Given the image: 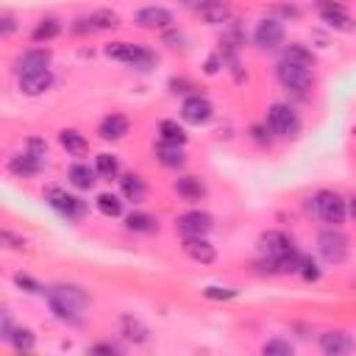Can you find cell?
Segmentation results:
<instances>
[{
    "instance_id": "b9f144b4",
    "label": "cell",
    "mask_w": 356,
    "mask_h": 356,
    "mask_svg": "<svg viewBox=\"0 0 356 356\" xmlns=\"http://www.w3.org/2000/svg\"><path fill=\"white\" fill-rule=\"evenodd\" d=\"M170 89H172L175 95H178V92H181V95H195V92H192V89H195V83H192V81H186V78H172V81H170Z\"/></svg>"
},
{
    "instance_id": "ffe728a7",
    "label": "cell",
    "mask_w": 356,
    "mask_h": 356,
    "mask_svg": "<svg viewBox=\"0 0 356 356\" xmlns=\"http://www.w3.org/2000/svg\"><path fill=\"white\" fill-rule=\"evenodd\" d=\"M128 128H131L128 117H122V114H108V117L100 120V125H97V136L106 139V142H117V139H122V136L128 134Z\"/></svg>"
},
{
    "instance_id": "6da1fadb",
    "label": "cell",
    "mask_w": 356,
    "mask_h": 356,
    "mask_svg": "<svg viewBox=\"0 0 356 356\" xmlns=\"http://www.w3.org/2000/svg\"><path fill=\"white\" fill-rule=\"evenodd\" d=\"M47 303L58 320L78 325L83 323V309L89 306V295L75 284H56L47 289Z\"/></svg>"
},
{
    "instance_id": "8992f818",
    "label": "cell",
    "mask_w": 356,
    "mask_h": 356,
    "mask_svg": "<svg viewBox=\"0 0 356 356\" xmlns=\"http://www.w3.org/2000/svg\"><path fill=\"white\" fill-rule=\"evenodd\" d=\"M267 128L275 134V136H284V139H292V136H298L300 134V128H303V122H300V114L289 106V103H270V108H267Z\"/></svg>"
},
{
    "instance_id": "e0dca14e",
    "label": "cell",
    "mask_w": 356,
    "mask_h": 356,
    "mask_svg": "<svg viewBox=\"0 0 356 356\" xmlns=\"http://www.w3.org/2000/svg\"><path fill=\"white\" fill-rule=\"evenodd\" d=\"M353 348H356V342L345 331H325V334H320V350L325 356H342V353H350Z\"/></svg>"
},
{
    "instance_id": "603a6c76",
    "label": "cell",
    "mask_w": 356,
    "mask_h": 356,
    "mask_svg": "<svg viewBox=\"0 0 356 356\" xmlns=\"http://www.w3.org/2000/svg\"><path fill=\"white\" fill-rule=\"evenodd\" d=\"M195 11H197L200 19L209 22V25H222V22L231 19V8H228V3H222V0H203V3H197Z\"/></svg>"
},
{
    "instance_id": "ba28073f",
    "label": "cell",
    "mask_w": 356,
    "mask_h": 356,
    "mask_svg": "<svg viewBox=\"0 0 356 356\" xmlns=\"http://www.w3.org/2000/svg\"><path fill=\"white\" fill-rule=\"evenodd\" d=\"M292 250H295V245H292L289 234H284V231H264L259 236V253H261V259L267 264V273H275L273 264L278 259H284L286 253H292Z\"/></svg>"
},
{
    "instance_id": "f546056e",
    "label": "cell",
    "mask_w": 356,
    "mask_h": 356,
    "mask_svg": "<svg viewBox=\"0 0 356 356\" xmlns=\"http://www.w3.org/2000/svg\"><path fill=\"white\" fill-rule=\"evenodd\" d=\"M58 33H61V22H58V19H53V17H47V19H42V22H39V25L31 31V39L42 44V42L56 39Z\"/></svg>"
},
{
    "instance_id": "5bb4252c",
    "label": "cell",
    "mask_w": 356,
    "mask_h": 356,
    "mask_svg": "<svg viewBox=\"0 0 356 356\" xmlns=\"http://www.w3.org/2000/svg\"><path fill=\"white\" fill-rule=\"evenodd\" d=\"M50 58H53V53H50L47 47H28L25 53L17 56L14 70H17V75L36 72V70H47V67H50Z\"/></svg>"
},
{
    "instance_id": "ee69618b",
    "label": "cell",
    "mask_w": 356,
    "mask_h": 356,
    "mask_svg": "<svg viewBox=\"0 0 356 356\" xmlns=\"http://www.w3.org/2000/svg\"><path fill=\"white\" fill-rule=\"evenodd\" d=\"M0 239H3V242H8V248H14V250H22V248H25V239L14 236L11 231H3V234H0Z\"/></svg>"
},
{
    "instance_id": "f6af8a7d",
    "label": "cell",
    "mask_w": 356,
    "mask_h": 356,
    "mask_svg": "<svg viewBox=\"0 0 356 356\" xmlns=\"http://www.w3.org/2000/svg\"><path fill=\"white\" fill-rule=\"evenodd\" d=\"M14 28H17V25H14V19H11V17H3V19H0V33H3V36H11V33H14Z\"/></svg>"
},
{
    "instance_id": "60d3db41",
    "label": "cell",
    "mask_w": 356,
    "mask_h": 356,
    "mask_svg": "<svg viewBox=\"0 0 356 356\" xmlns=\"http://www.w3.org/2000/svg\"><path fill=\"white\" fill-rule=\"evenodd\" d=\"M25 150H31L33 156L44 159V156H47V142H44V139H39V136H31V139L25 142Z\"/></svg>"
},
{
    "instance_id": "9c48e42d",
    "label": "cell",
    "mask_w": 356,
    "mask_h": 356,
    "mask_svg": "<svg viewBox=\"0 0 356 356\" xmlns=\"http://www.w3.org/2000/svg\"><path fill=\"white\" fill-rule=\"evenodd\" d=\"M253 42L259 50H278L284 47V25L275 17H264L253 28Z\"/></svg>"
},
{
    "instance_id": "d4e9b609",
    "label": "cell",
    "mask_w": 356,
    "mask_h": 356,
    "mask_svg": "<svg viewBox=\"0 0 356 356\" xmlns=\"http://www.w3.org/2000/svg\"><path fill=\"white\" fill-rule=\"evenodd\" d=\"M58 145H61L70 156H86V153H89V142H86V136L78 134L75 128H64V131L58 134Z\"/></svg>"
},
{
    "instance_id": "ab89813d",
    "label": "cell",
    "mask_w": 356,
    "mask_h": 356,
    "mask_svg": "<svg viewBox=\"0 0 356 356\" xmlns=\"http://www.w3.org/2000/svg\"><path fill=\"white\" fill-rule=\"evenodd\" d=\"M270 134H273V131L267 128V122H261V125H253V128H250V136H253L259 145H270V142H273V136H270Z\"/></svg>"
},
{
    "instance_id": "7a4b0ae2",
    "label": "cell",
    "mask_w": 356,
    "mask_h": 356,
    "mask_svg": "<svg viewBox=\"0 0 356 356\" xmlns=\"http://www.w3.org/2000/svg\"><path fill=\"white\" fill-rule=\"evenodd\" d=\"M275 78H278V83H281L286 92H292V95H298V97H309V92L314 89V70L306 67V64L289 61V58H284V56H281V61L275 64Z\"/></svg>"
},
{
    "instance_id": "2e32d148",
    "label": "cell",
    "mask_w": 356,
    "mask_h": 356,
    "mask_svg": "<svg viewBox=\"0 0 356 356\" xmlns=\"http://www.w3.org/2000/svg\"><path fill=\"white\" fill-rule=\"evenodd\" d=\"M184 253L195 264H211L217 259V250H214V245L206 236H186L184 239Z\"/></svg>"
},
{
    "instance_id": "30bf717a",
    "label": "cell",
    "mask_w": 356,
    "mask_h": 356,
    "mask_svg": "<svg viewBox=\"0 0 356 356\" xmlns=\"http://www.w3.org/2000/svg\"><path fill=\"white\" fill-rule=\"evenodd\" d=\"M214 228V217L209 211H200V209H192V211H184L178 214L175 220V231L186 239V236H206L209 231Z\"/></svg>"
},
{
    "instance_id": "d590c367",
    "label": "cell",
    "mask_w": 356,
    "mask_h": 356,
    "mask_svg": "<svg viewBox=\"0 0 356 356\" xmlns=\"http://www.w3.org/2000/svg\"><path fill=\"white\" fill-rule=\"evenodd\" d=\"M14 284L22 289V292H28V295H44L47 289L33 278V275H28V273H14Z\"/></svg>"
},
{
    "instance_id": "9a60e30c",
    "label": "cell",
    "mask_w": 356,
    "mask_h": 356,
    "mask_svg": "<svg viewBox=\"0 0 356 356\" xmlns=\"http://www.w3.org/2000/svg\"><path fill=\"white\" fill-rule=\"evenodd\" d=\"M17 83H19L22 95L39 97L53 86V72H50V67L47 70H36V72H25V75H17Z\"/></svg>"
},
{
    "instance_id": "52a82bcc",
    "label": "cell",
    "mask_w": 356,
    "mask_h": 356,
    "mask_svg": "<svg viewBox=\"0 0 356 356\" xmlns=\"http://www.w3.org/2000/svg\"><path fill=\"white\" fill-rule=\"evenodd\" d=\"M317 253L325 264H342L350 253V245H348V236L334 228V225H325L320 234H317Z\"/></svg>"
},
{
    "instance_id": "277c9868",
    "label": "cell",
    "mask_w": 356,
    "mask_h": 356,
    "mask_svg": "<svg viewBox=\"0 0 356 356\" xmlns=\"http://www.w3.org/2000/svg\"><path fill=\"white\" fill-rule=\"evenodd\" d=\"M42 197H44V203H47L58 217H64L67 222H81V220L86 217V211H89L86 200H81L78 195H72V192H67V189H61V186H47Z\"/></svg>"
},
{
    "instance_id": "f35d334b",
    "label": "cell",
    "mask_w": 356,
    "mask_h": 356,
    "mask_svg": "<svg viewBox=\"0 0 356 356\" xmlns=\"http://www.w3.org/2000/svg\"><path fill=\"white\" fill-rule=\"evenodd\" d=\"M222 64H225V61H222V53H211V56H206V61H203V72H206V75H217Z\"/></svg>"
},
{
    "instance_id": "3957f363",
    "label": "cell",
    "mask_w": 356,
    "mask_h": 356,
    "mask_svg": "<svg viewBox=\"0 0 356 356\" xmlns=\"http://www.w3.org/2000/svg\"><path fill=\"white\" fill-rule=\"evenodd\" d=\"M312 211H314V217L320 222L339 228L345 222V217H348V200L334 189H320L312 197Z\"/></svg>"
},
{
    "instance_id": "d6a6232c",
    "label": "cell",
    "mask_w": 356,
    "mask_h": 356,
    "mask_svg": "<svg viewBox=\"0 0 356 356\" xmlns=\"http://www.w3.org/2000/svg\"><path fill=\"white\" fill-rule=\"evenodd\" d=\"M89 19H92L95 31H111V28L120 25V17H117L111 8H97V11L89 14Z\"/></svg>"
},
{
    "instance_id": "7c38bea8",
    "label": "cell",
    "mask_w": 356,
    "mask_h": 356,
    "mask_svg": "<svg viewBox=\"0 0 356 356\" xmlns=\"http://www.w3.org/2000/svg\"><path fill=\"white\" fill-rule=\"evenodd\" d=\"M317 14H320V19H323L328 28H334V31H342V33L353 31V17H350L348 8H345L342 3H337V0H320V3H317Z\"/></svg>"
},
{
    "instance_id": "cb8c5ba5",
    "label": "cell",
    "mask_w": 356,
    "mask_h": 356,
    "mask_svg": "<svg viewBox=\"0 0 356 356\" xmlns=\"http://www.w3.org/2000/svg\"><path fill=\"white\" fill-rule=\"evenodd\" d=\"M156 159H159L161 167H167V170H181V167L186 164L184 145H170V142H159V147H156Z\"/></svg>"
},
{
    "instance_id": "4dcf8cb0",
    "label": "cell",
    "mask_w": 356,
    "mask_h": 356,
    "mask_svg": "<svg viewBox=\"0 0 356 356\" xmlns=\"http://www.w3.org/2000/svg\"><path fill=\"white\" fill-rule=\"evenodd\" d=\"M284 58L298 61V64H306V67H312V70H314V53H312L306 44H300V42L284 44Z\"/></svg>"
},
{
    "instance_id": "484cf974",
    "label": "cell",
    "mask_w": 356,
    "mask_h": 356,
    "mask_svg": "<svg viewBox=\"0 0 356 356\" xmlns=\"http://www.w3.org/2000/svg\"><path fill=\"white\" fill-rule=\"evenodd\" d=\"M125 228L134 231V234H156L159 220L147 211H131V214H125Z\"/></svg>"
},
{
    "instance_id": "ac0fdd59",
    "label": "cell",
    "mask_w": 356,
    "mask_h": 356,
    "mask_svg": "<svg viewBox=\"0 0 356 356\" xmlns=\"http://www.w3.org/2000/svg\"><path fill=\"white\" fill-rule=\"evenodd\" d=\"M172 189H175L178 197H184L186 203H197V200H203L206 192H209L206 184H203V178H197V175H181V178H175Z\"/></svg>"
},
{
    "instance_id": "e575fe53",
    "label": "cell",
    "mask_w": 356,
    "mask_h": 356,
    "mask_svg": "<svg viewBox=\"0 0 356 356\" xmlns=\"http://www.w3.org/2000/svg\"><path fill=\"white\" fill-rule=\"evenodd\" d=\"M292 350H295V345L289 339H267L261 345L264 356H292Z\"/></svg>"
},
{
    "instance_id": "f1b7e54d",
    "label": "cell",
    "mask_w": 356,
    "mask_h": 356,
    "mask_svg": "<svg viewBox=\"0 0 356 356\" xmlns=\"http://www.w3.org/2000/svg\"><path fill=\"white\" fill-rule=\"evenodd\" d=\"M95 170H97L100 178L111 181V178L120 175V159H117L114 153H97V156H95Z\"/></svg>"
},
{
    "instance_id": "83f0119b",
    "label": "cell",
    "mask_w": 356,
    "mask_h": 356,
    "mask_svg": "<svg viewBox=\"0 0 356 356\" xmlns=\"http://www.w3.org/2000/svg\"><path fill=\"white\" fill-rule=\"evenodd\" d=\"M159 136H161V142H170V145H186V131H184V125H178V120H161Z\"/></svg>"
},
{
    "instance_id": "5b68a950",
    "label": "cell",
    "mask_w": 356,
    "mask_h": 356,
    "mask_svg": "<svg viewBox=\"0 0 356 356\" xmlns=\"http://www.w3.org/2000/svg\"><path fill=\"white\" fill-rule=\"evenodd\" d=\"M106 58L111 61H120V64H128V67H136V70H150L156 64V56L142 47V44H131V42H108L103 47Z\"/></svg>"
},
{
    "instance_id": "74e56055",
    "label": "cell",
    "mask_w": 356,
    "mask_h": 356,
    "mask_svg": "<svg viewBox=\"0 0 356 356\" xmlns=\"http://www.w3.org/2000/svg\"><path fill=\"white\" fill-rule=\"evenodd\" d=\"M298 275H300L303 281H320V267H317V261H314L312 256H303V259H300V267H298Z\"/></svg>"
},
{
    "instance_id": "8fae6325",
    "label": "cell",
    "mask_w": 356,
    "mask_h": 356,
    "mask_svg": "<svg viewBox=\"0 0 356 356\" xmlns=\"http://www.w3.org/2000/svg\"><path fill=\"white\" fill-rule=\"evenodd\" d=\"M211 117H214V106H211V100L206 95H197L195 92V95L184 97V103H181V120L186 125H206Z\"/></svg>"
},
{
    "instance_id": "1f68e13d",
    "label": "cell",
    "mask_w": 356,
    "mask_h": 356,
    "mask_svg": "<svg viewBox=\"0 0 356 356\" xmlns=\"http://www.w3.org/2000/svg\"><path fill=\"white\" fill-rule=\"evenodd\" d=\"M8 345L14 348V350H19V353H28V350H33V345H36V337H33V331L31 328H14L11 331V339H8Z\"/></svg>"
},
{
    "instance_id": "bcb514c9",
    "label": "cell",
    "mask_w": 356,
    "mask_h": 356,
    "mask_svg": "<svg viewBox=\"0 0 356 356\" xmlns=\"http://www.w3.org/2000/svg\"><path fill=\"white\" fill-rule=\"evenodd\" d=\"M348 214H350V217H353V222H356V195L348 200Z\"/></svg>"
},
{
    "instance_id": "836d02e7",
    "label": "cell",
    "mask_w": 356,
    "mask_h": 356,
    "mask_svg": "<svg viewBox=\"0 0 356 356\" xmlns=\"http://www.w3.org/2000/svg\"><path fill=\"white\" fill-rule=\"evenodd\" d=\"M122 337L128 342H147V328L136 317H122Z\"/></svg>"
},
{
    "instance_id": "4316f807",
    "label": "cell",
    "mask_w": 356,
    "mask_h": 356,
    "mask_svg": "<svg viewBox=\"0 0 356 356\" xmlns=\"http://www.w3.org/2000/svg\"><path fill=\"white\" fill-rule=\"evenodd\" d=\"M95 209H97L103 217H108V220L122 217V200H120V195H114V192H100V195L95 197Z\"/></svg>"
},
{
    "instance_id": "7bdbcfd3",
    "label": "cell",
    "mask_w": 356,
    "mask_h": 356,
    "mask_svg": "<svg viewBox=\"0 0 356 356\" xmlns=\"http://www.w3.org/2000/svg\"><path fill=\"white\" fill-rule=\"evenodd\" d=\"M89 353H106V356H117V353H120V348H117V345H111V342H97V345H92V348H89Z\"/></svg>"
},
{
    "instance_id": "7402d4cb",
    "label": "cell",
    "mask_w": 356,
    "mask_h": 356,
    "mask_svg": "<svg viewBox=\"0 0 356 356\" xmlns=\"http://www.w3.org/2000/svg\"><path fill=\"white\" fill-rule=\"evenodd\" d=\"M120 192H122L125 200L142 203V200L147 197V181H145L139 172H125V175L120 178Z\"/></svg>"
},
{
    "instance_id": "44dd1931",
    "label": "cell",
    "mask_w": 356,
    "mask_h": 356,
    "mask_svg": "<svg viewBox=\"0 0 356 356\" xmlns=\"http://www.w3.org/2000/svg\"><path fill=\"white\" fill-rule=\"evenodd\" d=\"M67 181H70L78 192H89V189L97 184V170L89 167V164H83V161H75V164H70V170H67Z\"/></svg>"
},
{
    "instance_id": "4fadbf2b",
    "label": "cell",
    "mask_w": 356,
    "mask_h": 356,
    "mask_svg": "<svg viewBox=\"0 0 356 356\" xmlns=\"http://www.w3.org/2000/svg\"><path fill=\"white\" fill-rule=\"evenodd\" d=\"M134 22L139 28H147V31H164L172 25V11L164 6H145L134 14Z\"/></svg>"
},
{
    "instance_id": "7dc6e473",
    "label": "cell",
    "mask_w": 356,
    "mask_h": 356,
    "mask_svg": "<svg viewBox=\"0 0 356 356\" xmlns=\"http://www.w3.org/2000/svg\"><path fill=\"white\" fill-rule=\"evenodd\" d=\"M353 134H356V125H353Z\"/></svg>"
},
{
    "instance_id": "d6986e66",
    "label": "cell",
    "mask_w": 356,
    "mask_h": 356,
    "mask_svg": "<svg viewBox=\"0 0 356 356\" xmlns=\"http://www.w3.org/2000/svg\"><path fill=\"white\" fill-rule=\"evenodd\" d=\"M42 164H44V159H39V156H33L31 150H25V153H17V156H11V161H8V170H11L17 178H33V175H39Z\"/></svg>"
},
{
    "instance_id": "8d00e7d4",
    "label": "cell",
    "mask_w": 356,
    "mask_h": 356,
    "mask_svg": "<svg viewBox=\"0 0 356 356\" xmlns=\"http://www.w3.org/2000/svg\"><path fill=\"white\" fill-rule=\"evenodd\" d=\"M200 292L206 300H231L239 295V289H234V286H203Z\"/></svg>"
}]
</instances>
